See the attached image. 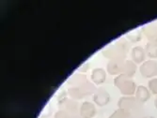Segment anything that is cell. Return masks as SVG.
Masks as SVG:
<instances>
[{
	"label": "cell",
	"mask_w": 157,
	"mask_h": 118,
	"mask_svg": "<svg viewBox=\"0 0 157 118\" xmlns=\"http://www.w3.org/2000/svg\"><path fill=\"white\" fill-rule=\"evenodd\" d=\"M139 91H140V95H138V98H140L141 100L143 101V102L146 101L149 98V92L146 89H144L143 87H140Z\"/></svg>",
	"instance_id": "1"
}]
</instances>
